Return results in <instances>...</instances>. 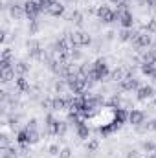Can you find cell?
<instances>
[{"label":"cell","mask_w":156,"mask_h":158,"mask_svg":"<svg viewBox=\"0 0 156 158\" xmlns=\"http://www.w3.org/2000/svg\"><path fill=\"white\" fill-rule=\"evenodd\" d=\"M68 40H70L72 48H84V46L92 44V37L88 31H72V33H68Z\"/></svg>","instance_id":"2"},{"label":"cell","mask_w":156,"mask_h":158,"mask_svg":"<svg viewBox=\"0 0 156 158\" xmlns=\"http://www.w3.org/2000/svg\"><path fill=\"white\" fill-rule=\"evenodd\" d=\"M132 44H134L136 52H142V48H149L153 44V37L149 31H140V35L132 40Z\"/></svg>","instance_id":"5"},{"label":"cell","mask_w":156,"mask_h":158,"mask_svg":"<svg viewBox=\"0 0 156 158\" xmlns=\"http://www.w3.org/2000/svg\"><path fill=\"white\" fill-rule=\"evenodd\" d=\"M154 96V88L151 86V85H143V86H140L138 90H136V98L140 99V101H147V99H151Z\"/></svg>","instance_id":"8"},{"label":"cell","mask_w":156,"mask_h":158,"mask_svg":"<svg viewBox=\"0 0 156 158\" xmlns=\"http://www.w3.org/2000/svg\"><path fill=\"white\" fill-rule=\"evenodd\" d=\"M114 119H116L117 123H125V121H129V112H127V109H123V107L114 109Z\"/></svg>","instance_id":"17"},{"label":"cell","mask_w":156,"mask_h":158,"mask_svg":"<svg viewBox=\"0 0 156 158\" xmlns=\"http://www.w3.org/2000/svg\"><path fill=\"white\" fill-rule=\"evenodd\" d=\"M125 77H127V74H125V66H117V68H114V70L110 72V79H112L114 83H121Z\"/></svg>","instance_id":"13"},{"label":"cell","mask_w":156,"mask_h":158,"mask_svg":"<svg viewBox=\"0 0 156 158\" xmlns=\"http://www.w3.org/2000/svg\"><path fill=\"white\" fill-rule=\"evenodd\" d=\"M142 149H143L147 155L156 153V143H154V142H151V140H145V142H142Z\"/></svg>","instance_id":"24"},{"label":"cell","mask_w":156,"mask_h":158,"mask_svg":"<svg viewBox=\"0 0 156 158\" xmlns=\"http://www.w3.org/2000/svg\"><path fill=\"white\" fill-rule=\"evenodd\" d=\"M96 15H97L99 22H103V24L117 22V13H116V11H112L109 6H99V7H97V11H96Z\"/></svg>","instance_id":"3"},{"label":"cell","mask_w":156,"mask_h":158,"mask_svg":"<svg viewBox=\"0 0 156 158\" xmlns=\"http://www.w3.org/2000/svg\"><path fill=\"white\" fill-rule=\"evenodd\" d=\"M76 2H77V0H64V2H63V4H64V6H66V4H76Z\"/></svg>","instance_id":"45"},{"label":"cell","mask_w":156,"mask_h":158,"mask_svg":"<svg viewBox=\"0 0 156 158\" xmlns=\"http://www.w3.org/2000/svg\"><path fill=\"white\" fill-rule=\"evenodd\" d=\"M13 68H15V72H17L18 76H24V74L30 72V64H28L26 61H17V63L13 64Z\"/></svg>","instance_id":"19"},{"label":"cell","mask_w":156,"mask_h":158,"mask_svg":"<svg viewBox=\"0 0 156 158\" xmlns=\"http://www.w3.org/2000/svg\"><path fill=\"white\" fill-rule=\"evenodd\" d=\"M66 131H68V123H64V121H59V131H57V136L63 140V136L66 134Z\"/></svg>","instance_id":"34"},{"label":"cell","mask_w":156,"mask_h":158,"mask_svg":"<svg viewBox=\"0 0 156 158\" xmlns=\"http://www.w3.org/2000/svg\"><path fill=\"white\" fill-rule=\"evenodd\" d=\"M119 127H121V123H117L116 119H112L110 123H105V125H101V127H99V134H103V136H109V134L116 132Z\"/></svg>","instance_id":"10"},{"label":"cell","mask_w":156,"mask_h":158,"mask_svg":"<svg viewBox=\"0 0 156 158\" xmlns=\"http://www.w3.org/2000/svg\"><path fill=\"white\" fill-rule=\"evenodd\" d=\"M76 132H77V138H81V140H88V136H90V129L84 121L76 127Z\"/></svg>","instance_id":"18"},{"label":"cell","mask_w":156,"mask_h":158,"mask_svg":"<svg viewBox=\"0 0 156 158\" xmlns=\"http://www.w3.org/2000/svg\"><path fill=\"white\" fill-rule=\"evenodd\" d=\"M127 158H140V155H138V151H134V149H130V151L127 153Z\"/></svg>","instance_id":"42"},{"label":"cell","mask_w":156,"mask_h":158,"mask_svg":"<svg viewBox=\"0 0 156 158\" xmlns=\"http://www.w3.org/2000/svg\"><path fill=\"white\" fill-rule=\"evenodd\" d=\"M156 59V50H147L142 53V63H154Z\"/></svg>","instance_id":"23"},{"label":"cell","mask_w":156,"mask_h":158,"mask_svg":"<svg viewBox=\"0 0 156 158\" xmlns=\"http://www.w3.org/2000/svg\"><path fill=\"white\" fill-rule=\"evenodd\" d=\"M40 11H42V7H40V4L37 0H26L24 2V13L30 20H37Z\"/></svg>","instance_id":"4"},{"label":"cell","mask_w":156,"mask_h":158,"mask_svg":"<svg viewBox=\"0 0 156 158\" xmlns=\"http://www.w3.org/2000/svg\"><path fill=\"white\" fill-rule=\"evenodd\" d=\"M64 109H68V99L61 96L53 98V110H64Z\"/></svg>","instance_id":"20"},{"label":"cell","mask_w":156,"mask_h":158,"mask_svg":"<svg viewBox=\"0 0 156 158\" xmlns=\"http://www.w3.org/2000/svg\"><path fill=\"white\" fill-rule=\"evenodd\" d=\"M15 86H17V90H18V92H30V90H31V86H30L28 79L24 77V76H18V77L15 79Z\"/></svg>","instance_id":"12"},{"label":"cell","mask_w":156,"mask_h":158,"mask_svg":"<svg viewBox=\"0 0 156 158\" xmlns=\"http://www.w3.org/2000/svg\"><path fill=\"white\" fill-rule=\"evenodd\" d=\"M109 2H112V4H119L121 0H109Z\"/></svg>","instance_id":"46"},{"label":"cell","mask_w":156,"mask_h":158,"mask_svg":"<svg viewBox=\"0 0 156 158\" xmlns=\"http://www.w3.org/2000/svg\"><path fill=\"white\" fill-rule=\"evenodd\" d=\"M57 0H39V4H40V7H42V11H48L53 4H55Z\"/></svg>","instance_id":"35"},{"label":"cell","mask_w":156,"mask_h":158,"mask_svg":"<svg viewBox=\"0 0 156 158\" xmlns=\"http://www.w3.org/2000/svg\"><path fill=\"white\" fill-rule=\"evenodd\" d=\"M40 142V134L37 132V129L35 131H30L28 129V143L31 145V143H39Z\"/></svg>","instance_id":"28"},{"label":"cell","mask_w":156,"mask_h":158,"mask_svg":"<svg viewBox=\"0 0 156 158\" xmlns=\"http://www.w3.org/2000/svg\"><path fill=\"white\" fill-rule=\"evenodd\" d=\"M66 86H68V85H66V81H64V79H61V77L53 83V90H55L57 94H63V92L66 90Z\"/></svg>","instance_id":"26"},{"label":"cell","mask_w":156,"mask_h":158,"mask_svg":"<svg viewBox=\"0 0 156 158\" xmlns=\"http://www.w3.org/2000/svg\"><path fill=\"white\" fill-rule=\"evenodd\" d=\"M39 46H40V42H39V40H35V39H28V40H26V48H28V50L39 48Z\"/></svg>","instance_id":"38"},{"label":"cell","mask_w":156,"mask_h":158,"mask_svg":"<svg viewBox=\"0 0 156 158\" xmlns=\"http://www.w3.org/2000/svg\"><path fill=\"white\" fill-rule=\"evenodd\" d=\"M26 13H24V6H9V17L11 19H15V20H18V19H22Z\"/></svg>","instance_id":"15"},{"label":"cell","mask_w":156,"mask_h":158,"mask_svg":"<svg viewBox=\"0 0 156 158\" xmlns=\"http://www.w3.org/2000/svg\"><path fill=\"white\" fill-rule=\"evenodd\" d=\"M140 70H142L145 76H153V72L156 70V64L154 63H142V64H140Z\"/></svg>","instance_id":"22"},{"label":"cell","mask_w":156,"mask_h":158,"mask_svg":"<svg viewBox=\"0 0 156 158\" xmlns=\"http://www.w3.org/2000/svg\"><path fill=\"white\" fill-rule=\"evenodd\" d=\"M30 35H35V33H39L40 31V22L39 20H30Z\"/></svg>","instance_id":"31"},{"label":"cell","mask_w":156,"mask_h":158,"mask_svg":"<svg viewBox=\"0 0 156 158\" xmlns=\"http://www.w3.org/2000/svg\"><path fill=\"white\" fill-rule=\"evenodd\" d=\"M97 149H99V142H97L96 138H94V140H88V142H86V151H88V153H96Z\"/></svg>","instance_id":"29"},{"label":"cell","mask_w":156,"mask_h":158,"mask_svg":"<svg viewBox=\"0 0 156 158\" xmlns=\"http://www.w3.org/2000/svg\"><path fill=\"white\" fill-rule=\"evenodd\" d=\"M15 140H17V143H20V145H26V143H28V129H22V131H18Z\"/></svg>","instance_id":"25"},{"label":"cell","mask_w":156,"mask_h":158,"mask_svg":"<svg viewBox=\"0 0 156 158\" xmlns=\"http://www.w3.org/2000/svg\"><path fill=\"white\" fill-rule=\"evenodd\" d=\"M149 129H153V123H142V125H138V127H136V131H138V132H147Z\"/></svg>","instance_id":"40"},{"label":"cell","mask_w":156,"mask_h":158,"mask_svg":"<svg viewBox=\"0 0 156 158\" xmlns=\"http://www.w3.org/2000/svg\"><path fill=\"white\" fill-rule=\"evenodd\" d=\"M117 85H119V88L125 90V92H132V90H138V88H140V81L136 77H125L121 83H117Z\"/></svg>","instance_id":"9"},{"label":"cell","mask_w":156,"mask_h":158,"mask_svg":"<svg viewBox=\"0 0 156 158\" xmlns=\"http://www.w3.org/2000/svg\"><path fill=\"white\" fill-rule=\"evenodd\" d=\"M40 107L44 109V110H53V99H50V98H44L42 101H40Z\"/></svg>","instance_id":"32"},{"label":"cell","mask_w":156,"mask_h":158,"mask_svg":"<svg viewBox=\"0 0 156 158\" xmlns=\"http://www.w3.org/2000/svg\"><path fill=\"white\" fill-rule=\"evenodd\" d=\"M138 35H140V31H136V30H132V28H130V30H125V28H123V30L117 33V37H119L121 42H127V40H130V42H132Z\"/></svg>","instance_id":"11"},{"label":"cell","mask_w":156,"mask_h":158,"mask_svg":"<svg viewBox=\"0 0 156 158\" xmlns=\"http://www.w3.org/2000/svg\"><path fill=\"white\" fill-rule=\"evenodd\" d=\"M129 123H130V125H134V127H138V125L145 123V112H143V110H140V109H132V110L129 112Z\"/></svg>","instance_id":"7"},{"label":"cell","mask_w":156,"mask_h":158,"mask_svg":"<svg viewBox=\"0 0 156 158\" xmlns=\"http://www.w3.org/2000/svg\"><path fill=\"white\" fill-rule=\"evenodd\" d=\"M15 68H7V70H2V83H9V81H13L15 79Z\"/></svg>","instance_id":"21"},{"label":"cell","mask_w":156,"mask_h":158,"mask_svg":"<svg viewBox=\"0 0 156 158\" xmlns=\"http://www.w3.org/2000/svg\"><path fill=\"white\" fill-rule=\"evenodd\" d=\"M114 37H116L114 31H107V33H105V40H114Z\"/></svg>","instance_id":"43"},{"label":"cell","mask_w":156,"mask_h":158,"mask_svg":"<svg viewBox=\"0 0 156 158\" xmlns=\"http://www.w3.org/2000/svg\"><path fill=\"white\" fill-rule=\"evenodd\" d=\"M149 158H156V153H151V155H149Z\"/></svg>","instance_id":"48"},{"label":"cell","mask_w":156,"mask_h":158,"mask_svg":"<svg viewBox=\"0 0 156 158\" xmlns=\"http://www.w3.org/2000/svg\"><path fill=\"white\" fill-rule=\"evenodd\" d=\"M59 158H72V149L70 147H63L61 153H59Z\"/></svg>","instance_id":"39"},{"label":"cell","mask_w":156,"mask_h":158,"mask_svg":"<svg viewBox=\"0 0 156 158\" xmlns=\"http://www.w3.org/2000/svg\"><path fill=\"white\" fill-rule=\"evenodd\" d=\"M2 158H17V149H15V147H6V149H2Z\"/></svg>","instance_id":"30"},{"label":"cell","mask_w":156,"mask_h":158,"mask_svg":"<svg viewBox=\"0 0 156 158\" xmlns=\"http://www.w3.org/2000/svg\"><path fill=\"white\" fill-rule=\"evenodd\" d=\"M107 105L112 107V109H119V107H121V96H119V94H112V98L107 101Z\"/></svg>","instance_id":"27"},{"label":"cell","mask_w":156,"mask_h":158,"mask_svg":"<svg viewBox=\"0 0 156 158\" xmlns=\"http://www.w3.org/2000/svg\"><path fill=\"white\" fill-rule=\"evenodd\" d=\"M0 140H2V149H6V147H11V140H9V134H2L0 136Z\"/></svg>","instance_id":"36"},{"label":"cell","mask_w":156,"mask_h":158,"mask_svg":"<svg viewBox=\"0 0 156 158\" xmlns=\"http://www.w3.org/2000/svg\"><path fill=\"white\" fill-rule=\"evenodd\" d=\"M81 57H83V52L79 48H70V59H72V63L74 61H79Z\"/></svg>","instance_id":"33"},{"label":"cell","mask_w":156,"mask_h":158,"mask_svg":"<svg viewBox=\"0 0 156 158\" xmlns=\"http://www.w3.org/2000/svg\"><path fill=\"white\" fill-rule=\"evenodd\" d=\"M147 6H149V7H154V6H156V0H147Z\"/></svg>","instance_id":"44"},{"label":"cell","mask_w":156,"mask_h":158,"mask_svg":"<svg viewBox=\"0 0 156 158\" xmlns=\"http://www.w3.org/2000/svg\"><path fill=\"white\" fill-rule=\"evenodd\" d=\"M48 153H50L51 156H59V153H61V149H59V145H57V143H51V145L48 147Z\"/></svg>","instance_id":"37"},{"label":"cell","mask_w":156,"mask_h":158,"mask_svg":"<svg viewBox=\"0 0 156 158\" xmlns=\"http://www.w3.org/2000/svg\"><path fill=\"white\" fill-rule=\"evenodd\" d=\"M46 13L51 15V17H61V15H64V4H63V2H55Z\"/></svg>","instance_id":"14"},{"label":"cell","mask_w":156,"mask_h":158,"mask_svg":"<svg viewBox=\"0 0 156 158\" xmlns=\"http://www.w3.org/2000/svg\"><path fill=\"white\" fill-rule=\"evenodd\" d=\"M110 76V70H109V63H107V59H97L96 63H94V68H92V72L88 74V81H92V83H99V81H105V79Z\"/></svg>","instance_id":"1"},{"label":"cell","mask_w":156,"mask_h":158,"mask_svg":"<svg viewBox=\"0 0 156 158\" xmlns=\"http://www.w3.org/2000/svg\"><path fill=\"white\" fill-rule=\"evenodd\" d=\"M117 13V22L125 28V30H130L132 26H134V17H132V13L127 9V11H116Z\"/></svg>","instance_id":"6"},{"label":"cell","mask_w":156,"mask_h":158,"mask_svg":"<svg viewBox=\"0 0 156 158\" xmlns=\"http://www.w3.org/2000/svg\"><path fill=\"white\" fill-rule=\"evenodd\" d=\"M151 123H153V129L156 131V119H154V121H151Z\"/></svg>","instance_id":"47"},{"label":"cell","mask_w":156,"mask_h":158,"mask_svg":"<svg viewBox=\"0 0 156 158\" xmlns=\"http://www.w3.org/2000/svg\"><path fill=\"white\" fill-rule=\"evenodd\" d=\"M37 125H39V121L35 118H31V119H28V123H26V129H30V131H35L37 129Z\"/></svg>","instance_id":"41"},{"label":"cell","mask_w":156,"mask_h":158,"mask_svg":"<svg viewBox=\"0 0 156 158\" xmlns=\"http://www.w3.org/2000/svg\"><path fill=\"white\" fill-rule=\"evenodd\" d=\"M68 20H70V22H74L76 26H83V22H84V15H83L79 9H74V11L68 15Z\"/></svg>","instance_id":"16"}]
</instances>
